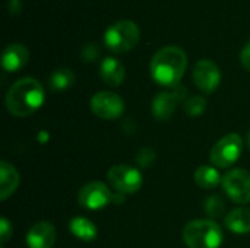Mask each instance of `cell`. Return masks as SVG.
<instances>
[{
    "label": "cell",
    "mask_w": 250,
    "mask_h": 248,
    "mask_svg": "<svg viewBox=\"0 0 250 248\" xmlns=\"http://www.w3.org/2000/svg\"><path fill=\"white\" fill-rule=\"evenodd\" d=\"M188 67V54L176 45L158 50L149 64L151 77L161 86L174 88L180 83Z\"/></svg>",
    "instance_id": "6da1fadb"
},
{
    "label": "cell",
    "mask_w": 250,
    "mask_h": 248,
    "mask_svg": "<svg viewBox=\"0 0 250 248\" xmlns=\"http://www.w3.org/2000/svg\"><path fill=\"white\" fill-rule=\"evenodd\" d=\"M44 99L45 94L42 85L34 77H22L9 88L6 107L15 117H28L40 110Z\"/></svg>",
    "instance_id": "7a4b0ae2"
},
{
    "label": "cell",
    "mask_w": 250,
    "mask_h": 248,
    "mask_svg": "<svg viewBox=\"0 0 250 248\" xmlns=\"http://www.w3.org/2000/svg\"><path fill=\"white\" fill-rule=\"evenodd\" d=\"M223 231L212 219H196L183 229V241L189 248H220Z\"/></svg>",
    "instance_id": "3957f363"
},
{
    "label": "cell",
    "mask_w": 250,
    "mask_h": 248,
    "mask_svg": "<svg viewBox=\"0 0 250 248\" xmlns=\"http://www.w3.org/2000/svg\"><path fill=\"white\" fill-rule=\"evenodd\" d=\"M139 39H141V29L135 22L129 19H122L114 22L104 32L105 47L116 54H123L130 51L139 42Z\"/></svg>",
    "instance_id": "277c9868"
},
{
    "label": "cell",
    "mask_w": 250,
    "mask_h": 248,
    "mask_svg": "<svg viewBox=\"0 0 250 248\" xmlns=\"http://www.w3.org/2000/svg\"><path fill=\"white\" fill-rule=\"evenodd\" d=\"M243 139L237 133H230L221 137L211 149L209 159L218 168H227L233 165L242 155Z\"/></svg>",
    "instance_id": "5b68a950"
},
{
    "label": "cell",
    "mask_w": 250,
    "mask_h": 248,
    "mask_svg": "<svg viewBox=\"0 0 250 248\" xmlns=\"http://www.w3.org/2000/svg\"><path fill=\"white\" fill-rule=\"evenodd\" d=\"M110 186L120 194H133L142 187L141 172L129 165H113L107 174Z\"/></svg>",
    "instance_id": "8992f818"
},
{
    "label": "cell",
    "mask_w": 250,
    "mask_h": 248,
    "mask_svg": "<svg viewBox=\"0 0 250 248\" xmlns=\"http://www.w3.org/2000/svg\"><path fill=\"white\" fill-rule=\"evenodd\" d=\"M223 187L227 196L239 203L246 205L250 202V174L245 170H233L223 177Z\"/></svg>",
    "instance_id": "52a82bcc"
},
{
    "label": "cell",
    "mask_w": 250,
    "mask_h": 248,
    "mask_svg": "<svg viewBox=\"0 0 250 248\" xmlns=\"http://www.w3.org/2000/svg\"><path fill=\"white\" fill-rule=\"evenodd\" d=\"M91 111L101 120H114L123 114L125 102L117 94L101 91L91 98Z\"/></svg>",
    "instance_id": "ba28073f"
},
{
    "label": "cell",
    "mask_w": 250,
    "mask_h": 248,
    "mask_svg": "<svg viewBox=\"0 0 250 248\" xmlns=\"http://www.w3.org/2000/svg\"><path fill=\"white\" fill-rule=\"evenodd\" d=\"M78 202L82 208L89 210H100L113 202V193L101 181H92L79 190Z\"/></svg>",
    "instance_id": "9c48e42d"
},
{
    "label": "cell",
    "mask_w": 250,
    "mask_h": 248,
    "mask_svg": "<svg viewBox=\"0 0 250 248\" xmlns=\"http://www.w3.org/2000/svg\"><path fill=\"white\" fill-rule=\"evenodd\" d=\"M186 96V91L182 86H174L173 91L161 92L152 99V114L160 121H167L173 117L176 107L180 101H183Z\"/></svg>",
    "instance_id": "30bf717a"
},
{
    "label": "cell",
    "mask_w": 250,
    "mask_h": 248,
    "mask_svg": "<svg viewBox=\"0 0 250 248\" xmlns=\"http://www.w3.org/2000/svg\"><path fill=\"white\" fill-rule=\"evenodd\" d=\"M193 82L204 94H212L221 82V72L211 60H201L193 69Z\"/></svg>",
    "instance_id": "8fae6325"
},
{
    "label": "cell",
    "mask_w": 250,
    "mask_h": 248,
    "mask_svg": "<svg viewBox=\"0 0 250 248\" xmlns=\"http://www.w3.org/2000/svg\"><path fill=\"white\" fill-rule=\"evenodd\" d=\"M54 241L56 229L50 222L35 224L26 235V244L29 248H51Z\"/></svg>",
    "instance_id": "7c38bea8"
},
{
    "label": "cell",
    "mask_w": 250,
    "mask_h": 248,
    "mask_svg": "<svg viewBox=\"0 0 250 248\" xmlns=\"http://www.w3.org/2000/svg\"><path fill=\"white\" fill-rule=\"evenodd\" d=\"M29 53L23 44L12 42L9 44L1 54V66L6 72H18L28 61Z\"/></svg>",
    "instance_id": "4fadbf2b"
},
{
    "label": "cell",
    "mask_w": 250,
    "mask_h": 248,
    "mask_svg": "<svg viewBox=\"0 0 250 248\" xmlns=\"http://www.w3.org/2000/svg\"><path fill=\"white\" fill-rule=\"evenodd\" d=\"M100 76L103 82L107 83L108 86H119L125 80L126 70L120 60H117L116 57H107L101 61Z\"/></svg>",
    "instance_id": "5bb4252c"
},
{
    "label": "cell",
    "mask_w": 250,
    "mask_h": 248,
    "mask_svg": "<svg viewBox=\"0 0 250 248\" xmlns=\"http://www.w3.org/2000/svg\"><path fill=\"white\" fill-rule=\"evenodd\" d=\"M19 186V174L15 167L6 161L1 162L0 167V199L6 200L12 196Z\"/></svg>",
    "instance_id": "9a60e30c"
},
{
    "label": "cell",
    "mask_w": 250,
    "mask_h": 248,
    "mask_svg": "<svg viewBox=\"0 0 250 248\" xmlns=\"http://www.w3.org/2000/svg\"><path fill=\"white\" fill-rule=\"evenodd\" d=\"M226 227L234 234H249L250 232V209L239 208L231 210L226 216Z\"/></svg>",
    "instance_id": "2e32d148"
},
{
    "label": "cell",
    "mask_w": 250,
    "mask_h": 248,
    "mask_svg": "<svg viewBox=\"0 0 250 248\" xmlns=\"http://www.w3.org/2000/svg\"><path fill=\"white\" fill-rule=\"evenodd\" d=\"M195 183L204 189V190H211L215 189L220 183H223L220 172L209 165H202L195 171Z\"/></svg>",
    "instance_id": "e0dca14e"
},
{
    "label": "cell",
    "mask_w": 250,
    "mask_h": 248,
    "mask_svg": "<svg viewBox=\"0 0 250 248\" xmlns=\"http://www.w3.org/2000/svg\"><path fill=\"white\" fill-rule=\"evenodd\" d=\"M69 229L76 238L82 241H91L97 237L95 225L86 218H73L69 224Z\"/></svg>",
    "instance_id": "ac0fdd59"
},
{
    "label": "cell",
    "mask_w": 250,
    "mask_h": 248,
    "mask_svg": "<svg viewBox=\"0 0 250 248\" xmlns=\"http://www.w3.org/2000/svg\"><path fill=\"white\" fill-rule=\"evenodd\" d=\"M75 82V75L70 69L67 67H60L53 72L50 76V88L51 91H64L70 88Z\"/></svg>",
    "instance_id": "d6986e66"
},
{
    "label": "cell",
    "mask_w": 250,
    "mask_h": 248,
    "mask_svg": "<svg viewBox=\"0 0 250 248\" xmlns=\"http://www.w3.org/2000/svg\"><path fill=\"white\" fill-rule=\"evenodd\" d=\"M207 108V99L204 96L195 95L190 96L185 101V111L190 115V117H198L201 115Z\"/></svg>",
    "instance_id": "ffe728a7"
},
{
    "label": "cell",
    "mask_w": 250,
    "mask_h": 248,
    "mask_svg": "<svg viewBox=\"0 0 250 248\" xmlns=\"http://www.w3.org/2000/svg\"><path fill=\"white\" fill-rule=\"evenodd\" d=\"M226 210V205L223 202V199L220 196H211L207 199L205 202V213L209 216V218H220L223 216Z\"/></svg>",
    "instance_id": "44dd1931"
},
{
    "label": "cell",
    "mask_w": 250,
    "mask_h": 248,
    "mask_svg": "<svg viewBox=\"0 0 250 248\" xmlns=\"http://www.w3.org/2000/svg\"><path fill=\"white\" fill-rule=\"evenodd\" d=\"M100 54H101V50H100L98 44H95V42H86L81 50V58L85 63L95 61L100 57Z\"/></svg>",
    "instance_id": "7402d4cb"
},
{
    "label": "cell",
    "mask_w": 250,
    "mask_h": 248,
    "mask_svg": "<svg viewBox=\"0 0 250 248\" xmlns=\"http://www.w3.org/2000/svg\"><path fill=\"white\" fill-rule=\"evenodd\" d=\"M155 159V152L149 148H142L139 152H138V156H136V164L142 168H146L149 167Z\"/></svg>",
    "instance_id": "603a6c76"
},
{
    "label": "cell",
    "mask_w": 250,
    "mask_h": 248,
    "mask_svg": "<svg viewBox=\"0 0 250 248\" xmlns=\"http://www.w3.org/2000/svg\"><path fill=\"white\" fill-rule=\"evenodd\" d=\"M0 240L1 243H6L10 237H12V225L9 224V221L6 218H3L0 221Z\"/></svg>",
    "instance_id": "cb8c5ba5"
},
{
    "label": "cell",
    "mask_w": 250,
    "mask_h": 248,
    "mask_svg": "<svg viewBox=\"0 0 250 248\" xmlns=\"http://www.w3.org/2000/svg\"><path fill=\"white\" fill-rule=\"evenodd\" d=\"M240 61H242V66L250 72V42H248L245 47H243V50H242V53H240Z\"/></svg>",
    "instance_id": "d4e9b609"
},
{
    "label": "cell",
    "mask_w": 250,
    "mask_h": 248,
    "mask_svg": "<svg viewBox=\"0 0 250 248\" xmlns=\"http://www.w3.org/2000/svg\"><path fill=\"white\" fill-rule=\"evenodd\" d=\"M21 1L19 0H7V10H9V13H12V15H16V13H19L21 12Z\"/></svg>",
    "instance_id": "484cf974"
},
{
    "label": "cell",
    "mask_w": 250,
    "mask_h": 248,
    "mask_svg": "<svg viewBox=\"0 0 250 248\" xmlns=\"http://www.w3.org/2000/svg\"><path fill=\"white\" fill-rule=\"evenodd\" d=\"M248 145H249V148H250V132H249V134H248Z\"/></svg>",
    "instance_id": "4316f807"
}]
</instances>
